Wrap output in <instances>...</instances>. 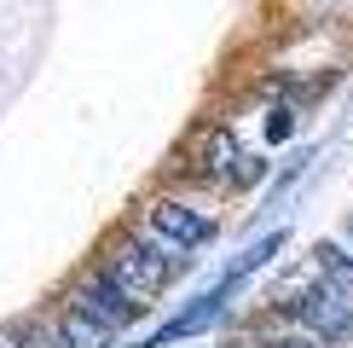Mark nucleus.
<instances>
[{
  "mask_svg": "<svg viewBox=\"0 0 353 348\" xmlns=\"http://www.w3.org/2000/svg\"><path fill=\"white\" fill-rule=\"evenodd\" d=\"M139 226L151 232V238H163L174 255H191V250H203V244L220 238V221H214V215H203L197 203H185V197H157L151 209H145Z\"/></svg>",
  "mask_w": 353,
  "mask_h": 348,
  "instance_id": "20e7f679",
  "label": "nucleus"
},
{
  "mask_svg": "<svg viewBox=\"0 0 353 348\" xmlns=\"http://www.w3.org/2000/svg\"><path fill=\"white\" fill-rule=\"evenodd\" d=\"M290 134H296V110H284V105H278V110H272V122H267V145L290 139Z\"/></svg>",
  "mask_w": 353,
  "mask_h": 348,
  "instance_id": "6e6552de",
  "label": "nucleus"
},
{
  "mask_svg": "<svg viewBox=\"0 0 353 348\" xmlns=\"http://www.w3.org/2000/svg\"><path fill=\"white\" fill-rule=\"evenodd\" d=\"M255 348H325V342H313V337H301V331H278V337H261Z\"/></svg>",
  "mask_w": 353,
  "mask_h": 348,
  "instance_id": "1a4fd4ad",
  "label": "nucleus"
},
{
  "mask_svg": "<svg viewBox=\"0 0 353 348\" xmlns=\"http://www.w3.org/2000/svg\"><path fill=\"white\" fill-rule=\"evenodd\" d=\"M278 325L301 331V337H313L325 348H353V302L313 279L307 290H296L290 302H278Z\"/></svg>",
  "mask_w": 353,
  "mask_h": 348,
  "instance_id": "f03ea898",
  "label": "nucleus"
},
{
  "mask_svg": "<svg viewBox=\"0 0 353 348\" xmlns=\"http://www.w3.org/2000/svg\"><path fill=\"white\" fill-rule=\"evenodd\" d=\"M116 331H105L99 319H87L81 308H64L58 313V348H110Z\"/></svg>",
  "mask_w": 353,
  "mask_h": 348,
  "instance_id": "0eeeda50",
  "label": "nucleus"
},
{
  "mask_svg": "<svg viewBox=\"0 0 353 348\" xmlns=\"http://www.w3.org/2000/svg\"><path fill=\"white\" fill-rule=\"evenodd\" d=\"M0 348H6V342H0Z\"/></svg>",
  "mask_w": 353,
  "mask_h": 348,
  "instance_id": "f8f14e48",
  "label": "nucleus"
},
{
  "mask_svg": "<svg viewBox=\"0 0 353 348\" xmlns=\"http://www.w3.org/2000/svg\"><path fill=\"white\" fill-rule=\"evenodd\" d=\"M70 308H81L87 319H99L105 331H128V325L145 319V302H134L105 267H99V261L87 273H76V284H70Z\"/></svg>",
  "mask_w": 353,
  "mask_h": 348,
  "instance_id": "7ed1b4c3",
  "label": "nucleus"
},
{
  "mask_svg": "<svg viewBox=\"0 0 353 348\" xmlns=\"http://www.w3.org/2000/svg\"><path fill=\"white\" fill-rule=\"evenodd\" d=\"M99 267H105L134 302H145V308H151V302L185 273V255H174L163 238H151V232L139 226V232H116L105 250H99Z\"/></svg>",
  "mask_w": 353,
  "mask_h": 348,
  "instance_id": "f257e3e1",
  "label": "nucleus"
},
{
  "mask_svg": "<svg viewBox=\"0 0 353 348\" xmlns=\"http://www.w3.org/2000/svg\"><path fill=\"white\" fill-rule=\"evenodd\" d=\"M347 250H353V221H347Z\"/></svg>",
  "mask_w": 353,
  "mask_h": 348,
  "instance_id": "9d476101",
  "label": "nucleus"
},
{
  "mask_svg": "<svg viewBox=\"0 0 353 348\" xmlns=\"http://www.w3.org/2000/svg\"><path fill=\"white\" fill-rule=\"evenodd\" d=\"M191 174H197L203 186H214V192H232L238 186V168H243V151H238V139H232V128H209L203 134V151L191 157Z\"/></svg>",
  "mask_w": 353,
  "mask_h": 348,
  "instance_id": "39448f33",
  "label": "nucleus"
},
{
  "mask_svg": "<svg viewBox=\"0 0 353 348\" xmlns=\"http://www.w3.org/2000/svg\"><path fill=\"white\" fill-rule=\"evenodd\" d=\"M243 348H255V342H243Z\"/></svg>",
  "mask_w": 353,
  "mask_h": 348,
  "instance_id": "9b49d317",
  "label": "nucleus"
},
{
  "mask_svg": "<svg viewBox=\"0 0 353 348\" xmlns=\"http://www.w3.org/2000/svg\"><path fill=\"white\" fill-rule=\"evenodd\" d=\"M313 279L353 302V250L347 244H313Z\"/></svg>",
  "mask_w": 353,
  "mask_h": 348,
  "instance_id": "423d86ee",
  "label": "nucleus"
}]
</instances>
